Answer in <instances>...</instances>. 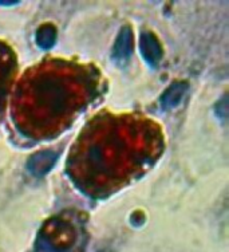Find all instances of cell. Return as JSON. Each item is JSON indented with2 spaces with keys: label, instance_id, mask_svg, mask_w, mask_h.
<instances>
[{
  "label": "cell",
  "instance_id": "1",
  "mask_svg": "<svg viewBox=\"0 0 229 252\" xmlns=\"http://www.w3.org/2000/svg\"><path fill=\"white\" fill-rule=\"evenodd\" d=\"M75 78L68 74H57L54 68L50 73H40L29 79L27 89L23 88L22 112L26 113L29 129L36 136V131L54 130L59 122L71 117L74 110L81 105L82 98Z\"/></svg>",
  "mask_w": 229,
  "mask_h": 252
},
{
  "label": "cell",
  "instance_id": "7",
  "mask_svg": "<svg viewBox=\"0 0 229 252\" xmlns=\"http://www.w3.org/2000/svg\"><path fill=\"white\" fill-rule=\"evenodd\" d=\"M3 95H4V94H3V93H0V99L3 98Z\"/></svg>",
  "mask_w": 229,
  "mask_h": 252
},
{
  "label": "cell",
  "instance_id": "6",
  "mask_svg": "<svg viewBox=\"0 0 229 252\" xmlns=\"http://www.w3.org/2000/svg\"><path fill=\"white\" fill-rule=\"evenodd\" d=\"M55 39H57V30H55L54 26L44 25L36 32V42H38V46L42 49L47 50L53 47L55 43Z\"/></svg>",
  "mask_w": 229,
  "mask_h": 252
},
{
  "label": "cell",
  "instance_id": "2",
  "mask_svg": "<svg viewBox=\"0 0 229 252\" xmlns=\"http://www.w3.org/2000/svg\"><path fill=\"white\" fill-rule=\"evenodd\" d=\"M57 160H58V155L55 152H39L29 158L27 168L31 172V175L42 177L46 173H49Z\"/></svg>",
  "mask_w": 229,
  "mask_h": 252
},
{
  "label": "cell",
  "instance_id": "5",
  "mask_svg": "<svg viewBox=\"0 0 229 252\" xmlns=\"http://www.w3.org/2000/svg\"><path fill=\"white\" fill-rule=\"evenodd\" d=\"M186 89H188V85H186L185 82L173 83L171 88L164 93V95H162V106L168 107V109H169V107L177 106V105L180 103L181 99H182V97H184Z\"/></svg>",
  "mask_w": 229,
  "mask_h": 252
},
{
  "label": "cell",
  "instance_id": "4",
  "mask_svg": "<svg viewBox=\"0 0 229 252\" xmlns=\"http://www.w3.org/2000/svg\"><path fill=\"white\" fill-rule=\"evenodd\" d=\"M133 47V36L132 31L129 27H123L121 32L118 35L115 44H114V50H113V58L118 63H123L132 53Z\"/></svg>",
  "mask_w": 229,
  "mask_h": 252
},
{
  "label": "cell",
  "instance_id": "3",
  "mask_svg": "<svg viewBox=\"0 0 229 252\" xmlns=\"http://www.w3.org/2000/svg\"><path fill=\"white\" fill-rule=\"evenodd\" d=\"M141 50L142 55L146 59V62H149L153 66H156L157 63L160 62L162 57L161 44L151 32H143L141 35Z\"/></svg>",
  "mask_w": 229,
  "mask_h": 252
}]
</instances>
